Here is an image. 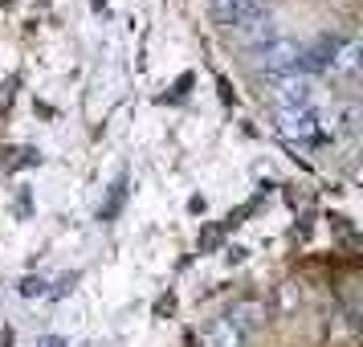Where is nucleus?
Wrapping results in <instances>:
<instances>
[{"mask_svg": "<svg viewBox=\"0 0 363 347\" xmlns=\"http://www.w3.org/2000/svg\"><path fill=\"white\" fill-rule=\"evenodd\" d=\"M257 323H262V302H237L233 311L213 319L200 339H204V347H241Z\"/></svg>", "mask_w": 363, "mask_h": 347, "instance_id": "1", "label": "nucleus"}, {"mask_svg": "<svg viewBox=\"0 0 363 347\" xmlns=\"http://www.w3.org/2000/svg\"><path fill=\"white\" fill-rule=\"evenodd\" d=\"M253 53H257V66H262L269 78H278V74H298V70L306 66V50L286 33H278L274 41L257 45Z\"/></svg>", "mask_w": 363, "mask_h": 347, "instance_id": "2", "label": "nucleus"}, {"mask_svg": "<svg viewBox=\"0 0 363 347\" xmlns=\"http://www.w3.org/2000/svg\"><path fill=\"white\" fill-rule=\"evenodd\" d=\"M269 94L278 102V111L314 106V82L306 74H278V78H269Z\"/></svg>", "mask_w": 363, "mask_h": 347, "instance_id": "3", "label": "nucleus"}, {"mask_svg": "<svg viewBox=\"0 0 363 347\" xmlns=\"http://www.w3.org/2000/svg\"><path fill=\"white\" fill-rule=\"evenodd\" d=\"M213 13L225 29H241L245 21L262 17L265 9H262V0H213Z\"/></svg>", "mask_w": 363, "mask_h": 347, "instance_id": "4", "label": "nucleus"}, {"mask_svg": "<svg viewBox=\"0 0 363 347\" xmlns=\"http://www.w3.org/2000/svg\"><path fill=\"white\" fill-rule=\"evenodd\" d=\"M355 66H359V41H351V37H347V41H339V45L330 41V57H327L330 74H343V78H351V74H355Z\"/></svg>", "mask_w": 363, "mask_h": 347, "instance_id": "5", "label": "nucleus"}, {"mask_svg": "<svg viewBox=\"0 0 363 347\" xmlns=\"http://www.w3.org/2000/svg\"><path fill=\"white\" fill-rule=\"evenodd\" d=\"M318 127V115H314V106H294V111H281V131L286 135H314Z\"/></svg>", "mask_w": 363, "mask_h": 347, "instance_id": "6", "label": "nucleus"}]
</instances>
